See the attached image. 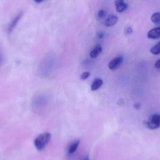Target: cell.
Here are the masks:
<instances>
[{
	"instance_id": "1",
	"label": "cell",
	"mask_w": 160,
	"mask_h": 160,
	"mask_svg": "<svg viewBox=\"0 0 160 160\" xmlns=\"http://www.w3.org/2000/svg\"><path fill=\"white\" fill-rule=\"evenodd\" d=\"M51 136L50 133L46 132L41 133L36 138L34 145L38 151H41L45 148L50 141Z\"/></svg>"
},
{
	"instance_id": "2",
	"label": "cell",
	"mask_w": 160,
	"mask_h": 160,
	"mask_svg": "<svg viewBox=\"0 0 160 160\" xmlns=\"http://www.w3.org/2000/svg\"><path fill=\"white\" fill-rule=\"evenodd\" d=\"M147 126L151 130L157 129L160 127V115L154 114L151 115L146 122Z\"/></svg>"
},
{
	"instance_id": "3",
	"label": "cell",
	"mask_w": 160,
	"mask_h": 160,
	"mask_svg": "<svg viewBox=\"0 0 160 160\" xmlns=\"http://www.w3.org/2000/svg\"><path fill=\"white\" fill-rule=\"evenodd\" d=\"M123 61V56H120L115 57L109 63L108 67L110 70H115L121 65Z\"/></svg>"
},
{
	"instance_id": "4",
	"label": "cell",
	"mask_w": 160,
	"mask_h": 160,
	"mask_svg": "<svg viewBox=\"0 0 160 160\" xmlns=\"http://www.w3.org/2000/svg\"><path fill=\"white\" fill-rule=\"evenodd\" d=\"M148 37L150 39H156L160 37V27L150 30L148 34Z\"/></svg>"
},
{
	"instance_id": "5",
	"label": "cell",
	"mask_w": 160,
	"mask_h": 160,
	"mask_svg": "<svg viewBox=\"0 0 160 160\" xmlns=\"http://www.w3.org/2000/svg\"><path fill=\"white\" fill-rule=\"evenodd\" d=\"M115 5L116 7V10L117 12L120 13L124 11L128 8V4L122 0H118L115 2Z\"/></svg>"
},
{
	"instance_id": "6",
	"label": "cell",
	"mask_w": 160,
	"mask_h": 160,
	"mask_svg": "<svg viewBox=\"0 0 160 160\" xmlns=\"http://www.w3.org/2000/svg\"><path fill=\"white\" fill-rule=\"evenodd\" d=\"M118 18L114 15H110L106 19L105 24L108 27L113 26L117 23Z\"/></svg>"
},
{
	"instance_id": "7",
	"label": "cell",
	"mask_w": 160,
	"mask_h": 160,
	"mask_svg": "<svg viewBox=\"0 0 160 160\" xmlns=\"http://www.w3.org/2000/svg\"><path fill=\"white\" fill-rule=\"evenodd\" d=\"M22 13H20L19 14H18L13 20H12L11 22L9 24V26H8V33H10L13 29H14L16 25L18 24V22L19 20L20 19L21 17Z\"/></svg>"
},
{
	"instance_id": "8",
	"label": "cell",
	"mask_w": 160,
	"mask_h": 160,
	"mask_svg": "<svg viewBox=\"0 0 160 160\" xmlns=\"http://www.w3.org/2000/svg\"><path fill=\"white\" fill-rule=\"evenodd\" d=\"M80 143L79 140H76L75 142H72L69 145L68 148V153L69 154H72L75 153V151L78 149V147Z\"/></svg>"
},
{
	"instance_id": "9",
	"label": "cell",
	"mask_w": 160,
	"mask_h": 160,
	"mask_svg": "<svg viewBox=\"0 0 160 160\" xmlns=\"http://www.w3.org/2000/svg\"><path fill=\"white\" fill-rule=\"evenodd\" d=\"M103 81L101 79H97L93 81L91 85V89L92 91H96L102 85Z\"/></svg>"
},
{
	"instance_id": "10",
	"label": "cell",
	"mask_w": 160,
	"mask_h": 160,
	"mask_svg": "<svg viewBox=\"0 0 160 160\" xmlns=\"http://www.w3.org/2000/svg\"><path fill=\"white\" fill-rule=\"evenodd\" d=\"M102 51V48L100 46H98L90 52V56L92 58H95L100 54Z\"/></svg>"
},
{
	"instance_id": "11",
	"label": "cell",
	"mask_w": 160,
	"mask_h": 160,
	"mask_svg": "<svg viewBox=\"0 0 160 160\" xmlns=\"http://www.w3.org/2000/svg\"><path fill=\"white\" fill-rule=\"evenodd\" d=\"M150 52L154 55H158L160 54V41L151 48Z\"/></svg>"
},
{
	"instance_id": "12",
	"label": "cell",
	"mask_w": 160,
	"mask_h": 160,
	"mask_svg": "<svg viewBox=\"0 0 160 160\" xmlns=\"http://www.w3.org/2000/svg\"><path fill=\"white\" fill-rule=\"evenodd\" d=\"M151 21L155 23H158L160 22V13L157 12L154 13L151 16Z\"/></svg>"
},
{
	"instance_id": "13",
	"label": "cell",
	"mask_w": 160,
	"mask_h": 160,
	"mask_svg": "<svg viewBox=\"0 0 160 160\" xmlns=\"http://www.w3.org/2000/svg\"><path fill=\"white\" fill-rule=\"evenodd\" d=\"M106 15H107V13H106V11L103 9H101L98 12V14H97V17L99 20H102L106 17Z\"/></svg>"
},
{
	"instance_id": "14",
	"label": "cell",
	"mask_w": 160,
	"mask_h": 160,
	"mask_svg": "<svg viewBox=\"0 0 160 160\" xmlns=\"http://www.w3.org/2000/svg\"><path fill=\"white\" fill-rule=\"evenodd\" d=\"M90 75V73L88 72H85L81 75V78L82 80H86L87 79Z\"/></svg>"
},
{
	"instance_id": "15",
	"label": "cell",
	"mask_w": 160,
	"mask_h": 160,
	"mask_svg": "<svg viewBox=\"0 0 160 160\" xmlns=\"http://www.w3.org/2000/svg\"><path fill=\"white\" fill-rule=\"evenodd\" d=\"M132 32V29L131 27H128L125 30V33L126 34H130Z\"/></svg>"
},
{
	"instance_id": "16",
	"label": "cell",
	"mask_w": 160,
	"mask_h": 160,
	"mask_svg": "<svg viewBox=\"0 0 160 160\" xmlns=\"http://www.w3.org/2000/svg\"><path fill=\"white\" fill-rule=\"evenodd\" d=\"M155 67L158 69H160V59L157 61L155 65Z\"/></svg>"
},
{
	"instance_id": "17",
	"label": "cell",
	"mask_w": 160,
	"mask_h": 160,
	"mask_svg": "<svg viewBox=\"0 0 160 160\" xmlns=\"http://www.w3.org/2000/svg\"><path fill=\"white\" fill-rule=\"evenodd\" d=\"M134 107L136 110H139L141 108V104H139V103H136L134 105Z\"/></svg>"
},
{
	"instance_id": "18",
	"label": "cell",
	"mask_w": 160,
	"mask_h": 160,
	"mask_svg": "<svg viewBox=\"0 0 160 160\" xmlns=\"http://www.w3.org/2000/svg\"><path fill=\"white\" fill-rule=\"evenodd\" d=\"M98 38L99 39H102L103 38V34L102 33H99L98 34Z\"/></svg>"
},
{
	"instance_id": "19",
	"label": "cell",
	"mask_w": 160,
	"mask_h": 160,
	"mask_svg": "<svg viewBox=\"0 0 160 160\" xmlns=\"http://www.w3.org/2000/svg\"><path fill=\"white\" fill-rule=\"evenodd\" d=\"M2 55L0 54V65L2 64Z\"/></svg>"
},
{
	"instance_id": "20",
	"label": "cell",
	"mask_w": 160,
	"mask_h": 160,
	"mask_svg": "<svg viewBox=\"0 0 160 160\" xmlns=\"http://www.w3.org/2000/svg\"><path fill=\"white\" fill-rule=\"evenodd\" d=\"M43 0H35V2H36L37 3H41V2H43Z\"/></svg>"
},
{
	"instance_id": "21",
	"label": "cell",
	"mask_w": 160,
	"mask_h": 160,
	"mask_svg": "<svg viewBox=\"0 0 160 160\" xmlns=\"http://www.w3.org/2000/svg\"><path fill=\"white\" fill-rule=\"evenodd\" d=\"M83 160H89V157H85V158Z\"/></svg>"
}]
</instances>
